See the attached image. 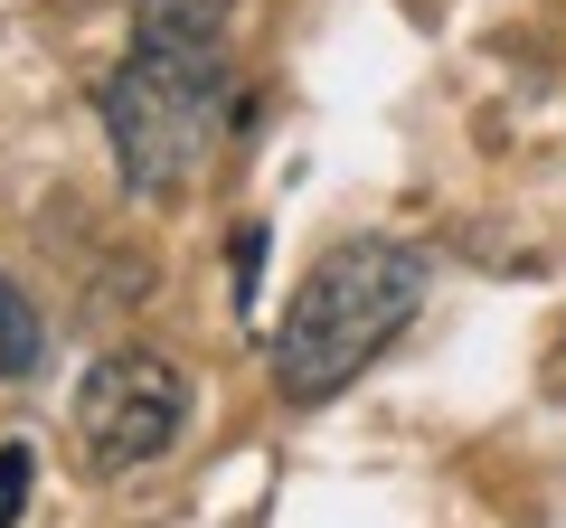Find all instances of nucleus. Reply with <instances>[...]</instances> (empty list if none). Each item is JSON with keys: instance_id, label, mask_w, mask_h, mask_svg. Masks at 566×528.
Instances as JSON below:
<instances>
[{"instance_id": "obj_2", "label": "nucleus", "mask_w": 566, "mask_h": 528, "mask_svg": "<svg viewBox=\"0 0 566 528\" xmlns=\"http://www.w3.org/2000/svg\"><path fill=\"white\" fill-rule=\"evenodd\" d=\"M227 123V39L218 47H142L104 76V142L133 199H180Z\"/></svg>"}, {"instance_id": "obj_4", "label": "nucleus", "mask_w": 566, "mask_h": 528, "mask_svg": "<svg viewBox=\"0 0 566 528\" xmlns=\"http://www.w3.org/2000/svg\"><path fill=\"white\" fill-rule=\"evenodd\" d=\"M237 0H133V39L142 47H218Z\"/></svg>"}, {"instance_id": "obj_1", "label": "nucleus", "mask_w": 566, "mask_h": 528, "mask_svg": "<svg viewBox=\"0 0 566 528\" xmlns=\"http://www.w3.org/2000/svg\"><path fill=\"white\" fill-rule=\"evenodd\" d=\"M424 311V255L397 236H340L303 274V293L274 321V387L293 406H331L359 368Z\"/></svg>"}, {"instance_id": "obj_5", "label": "nucleus", "mask_w": 566, "mask_h": 528, "mask_svg": "<svg viewBox=\"0 0 566 528\" xmlns=\"http://www.w3.org/2000/svg\"><path fill=\"white\" fill-rule=\"evenodd\" d=\"M48 359V330H39V303H29L10 274H0V378H29Z\"/></svg>"}, {"instance_id": "obj_3", "label": "nucleus", "mask_w": 566, "mask_h": 528, "mask_svg": "<svg viewBox=\"0 0 566 528\" xmlns=\"http://www.w3.org/2000/svg\"><path fill=\"white\" fill-rule=\"evenodd\" d=\"M189 425V378L161 349H104L76 378V453L85 472H142L161 463Z\"/></svg>"}, {"instance_id": "obj_6", "label": "nucleus", "mask_w": 566, "mask_h": 528, "mask_svg": "<svg viewBox=\"0 0 566 528\" xmlns=\"http://www.w3.org/2000/svg\"><path fill=\"white\" fill-rule=\"evenodd\" d=\"M29 482H39L29 444H0V528H20V519H29Z\"/></svg>"}]
</instances>
